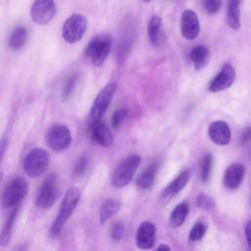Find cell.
<instances>
[{"label":"cell","instance_id":"obj_34","mask_svg":"<svg viewBox=\"0 0 251 251\" xmlns=\"http://www.w3.org/2000/svg\"><path fill=\"white\" fill-rule=\"evenodd\" d=\"M125 233V226L121 222H116L111 229V236L114 240H120Z\"/></svg>","mask_w":251,"mask_h":251},{"label":"cell","instance_id":"obj_10","mask_svg":"<svg viewBox=\"0 0 251 251\" xmlns=\"http://www.w3.org/2000/svg\"><path fill=\"white\" fill-rule=\"evenodd\" d=\"M57 12V7L54 0H34L30 16L34 23L38 25H46L54 18Z\"/></svg>","mask_w":251,"mask_h":251},{"label":"cell","instance_id":"obj_8","mask_svg":"<svg viewBox=\"0 0 251 251\" xmlns=\"http://www.w3.org/2000/svg\"><path fill=\"white\" fill-rule=\"evenodd\" d=\"M116 88H117V84L115 82H109L100 90L90 110V116L92 121L97 122L101 120V118L107 111L112 101Z\"/></svg>","mask_w":251,"mask_h":251},{"label":"cell","instance_id":"obj_16","mask_svg":"<svg viewBox=\"0 0 251 251\" xmlns=\"http://www.w3.org/2000/svg\"><path fill=\"white\" fill-rule=\"evenodd\" d=\"M245 168L240 163H233L227 167L224 176V183L228 189H236L243 180Z\"/></svg>","mask_w":251,"mask_h":251},{"label":"cell","instance_id":"obj_9","mask_svg":"<svg viewBox=\"0 0 251 251\" xmlns=\"http://www.w3.org/2000/svg\"><path fill=\"white\" fill-rule=\"evenodd\" d=\"M46 141L51 149L64 151L71 145L72 134L68 126L64 125H54L47 131Z\"/></svg>","mask_w":251,"mask_h":251},{"label":"cell","instance_id":"obj_32","mask_svg":"<svg viewBox=\"0 0 251 251\" xmlns=\"http://www.w3.org/2000/svg\"><path fill=\"white\" fill-rule=\"evenodd\" d=\"M196 202H197L199 207H201L202 209H205V210H211L215 206L214 200L210 196H208L206 194H203V193H201L197 196Z\"/></svg>","mask_w":251,"mask_h":251},{"label":"cell","instance_id":"obj_11","mask_svg":"<svg viewBox=\"0 0 251 251\" xmlns=\"http://www.w3.org/2000/svg\"><path fill=\"white\" fill-rule=\"evenodd\" d=\"M180 32L187 40L195 39L200 32V24L196 13L191 9H186L180 17Z\"/></svg>","mask_w":251,"mask_h":251},{"label":"cell","instance_id":"obj_37","mask_svg":"<svg viewBox=\"0 0 251 251\" xmlns=\"http://www.w3.org/2000/svg\"><path fill=\"white\" fill-rule=\"evenodd\" d=\"M157 251H171V249H170V247H169L168 245H166V244H161V245L158 247Z\"/></svg>","mask_w":251,"mask_h":251},{"label":"cell","instance_id":"obj_23","mask_svg":"<svg viewBox=\"0 0 251 251\" xmlns=\"http://www.w3.org/2000/svg\"><path fill=\"white\" fill-rule=\"evenodd\" d=\"M188 211H189V208L186 203H180L176 205L170 215V226L172 227H176L181 226L185 221Z\"/></svg>","mask_w":251,"mask_h":251},{"label":"cell","instance_id":"obj_38","mask_svg":"<svg viewBox=\"0 0 251 251\" xmlns=\"http://www.w3.org/2000/svg\"><path fill=\"white\" fill-rule=\"evenodd\" d=\"M143 1H145V2H150L151 0H143Z\"/></svg>","mask_w":251,"mask_h":251},{"label":"cell","instance_id":"obj_31","mask_svg":"<svg viewBox=\"0 0 251 251\" xmlns=\"http://www.w3.org/2000/svg\"><path fill=\"white\" fill-rule=\"evenodd\" d=\"M126 115H127V110L126 109L122 108V109H119V110L115 111L113 116H112V122H111L112 126L114 128L120 127L121 125L123 124L124 120L126 119Z\"/></svg>","mask_w":251,"mask_h":251},{"label":"cell","instance_id":"obj_3","mask_svg":"<svg viewBox=\"0 0 251 251\" xmlns=\"http://www.w3.org/2000/svg\"><path fill=\"white\" fill-rule=\"evenodd\" d=\"M49 153L42 148H33L24 160V170L30 177H37L43 175L48 169Z\"/></svg>","mask_w":251,"mask_h":251},{"label":"cell","instance_id":"obj_4","mask_svg":"<svg viewBox=\"0 0 251 251\" xmlns=\"http://www.w3.org/2000/svg\"><path fill=\"white\" fill-rule=\"evenodd\" d=\"M87 29V20L80 14H73L64 23L62 36L69 43L79 41Z\"/></svg>","mask_w":251,"mask_h":251},{"label":"cell","instance_id":"obj_5","mask_svg":"<svg viewBox=\"0 0 251 251\" xmlns=\"http://www.w3.org/2000/svg\"><path fill=\"white\" fill-rule=\"evenodd\" d=\"M59 195L60 188L57 176L55 175H50L39 187L35 198V204L43 209L49 208L54 204Z\"/></svg>","mask_w":251,"mask_h":251},{"label":"cell","instance_id":"obj_18","mask_svg":"<svg viewBox=\"0 0 251 251\" xmlns=\"http://www.w3.org/2000/svg\"><path fill=\"white\" fill-rule=\"evenodd\" d=\"M190 59L194 65L195 70H202L209 63L210 51L204 45L194 46L190 51Z\"/></svg>","mask_w":251,"mask_h":251},{"label":"cell","instance_id":"obj_17","mask_svg":"<svg viewBox=\"0 0 251 251\" xmlns=\"http://www.w3.org/2000/svg\"><path fill=\"white\" fill-rule=\"evenodd\" d=\"M190 176L189 170L182 171L174 180H172L162 191L161 198L163 200H169L178 193L188 182Z\"/></svg>","mask_w":251,"mask_h":251},{"label":"cell","instance_id":"obj_28","mask_svg":"<svg viewBox=\"0 0 251 251\" xmlns=\"http://www.w3.org/2000/svg\"><path fill=\"white\" fill-rule=\"evenodd\" d=\"M206 232V226L202 223H196L189 232V239L191 241H198L203 238Z\"/></svg>","mask_w":251,"mask_h":251},{"label":"cell","instance_id":"obj_12","mask_svg":"<svg viewBox=\"0 0 251 251\" xmlns=\"http://www.w3.org/2000/svg\"><path fill=\"white\" fill-rule=\"evenodd\" d=\"M235 79V71L229 64L223 66L218 75L211 80L209 84V91L220 92L230 87Z\"/></svg>","mask_w":251,"mask_h":251},{"label":"cell","instance_id":"obj_1","mask_svg":"<svg viewBox=\"0 0 251 251\" xmlns=\"http://www.w3.org/2000/svg\"><path fill=\"white\" fill-rule=\"evenodd\" d=\"M79 197H80V193L75 187H72L67 190L62 200L58 216L55 219L50 229V233L52 236H55L60 233L64 225L66 224V222L69 220V218L72 216L73 212L75 211L79 201Z\"/></svg>","mask_w":251,"mask_h":251},{"label":"cell","instance_id":"obj_24","mask_svg":"<svg viewBox=\"0 0 251 251\" xmlns=\"http://www.w3.org/2000/svg\"><path fill=\"white\" fill-rule=\"evenodd\" d=\"M120 207L121 203L117 199H108L103 202L100 208V223L105 224L109 218L120 210Z\"/></svg>","mask_w":251,"mask_h":251},{"label":"cell","instance_id":"obj_33","mask_svg":"<svg viewBox=\"0 0 251 251\" xmlns=\"http://www.w3.org/2000/svg\"><path fill=\"white\" fill-rule=\"evenodd\" d=\"M87 166H88V160L86 157H80L75 165V168H74V176H80L84 174L85 170L87 169Z\"/></svg>","mask_w":251,"mask_h":251},{"label":"cell","instance_id":"obj_2","mask_svg":"<svg viewBox=\"0 0 251 251\" xmlns=\"http://www.w3.org/2000/svg\"><path fill=\"white\" fill-rule=\"evenodd\" d=\"M112 46V38L109 34L94 36L84 49V56L95 66H101L106 61Z\"/></svg>","mask_w":251,"mask_h":251},{"label":"cell","instance_id":"obj_36","mask_svg":"<svg viewBox=\"0 0 251 251\" xmlns=\"http://www.w3.org/2000/svg\"><path fill=\"white\" fill-rule=\"evenodd\" d=\"M244 233H245V238H246L248 247L251 250V220L246 224Z\"/></svg>","mask_w":251,"mask_h":251},{"label":"cell","instance_id":"obj_26","mask_svg":"<svg viewBox=\"0 0 251 251\" xmlns=\"http://www.w3.org/2000/svg\"><path fill=\"white\" fill-rule=\"evenodd\" d=\"M213 167V157L211 154L207 153L203 156L201 163H200V176L202 181L206 182L209 180L211 172Z\"/></svg>","mask_w":251,"mask_h":251},{"label":"cell","instance_id":"obj_7","mask_svg":"<svg viewBox=\"0 0 251 251\" xmlns=\"http://www.w3.org/2000/svg\"><path fill=\"white\" fill-rule=\"evenodd\" d=\"M27 183L22 177H15L9 181L3 191V204L6 207H16L27 192Z\"/></svg>","mask_w":251,"mask_h":251},{"label":"cell","instance_id":"obj_25","mask_svg":"<svg viewBox=\"0 0 251 251\" xmlns=\"http://www.w3.org/2000/svg\"><path fill=\"white\" fill-rule=\"evenodd\" d=\"M123 35L124 36L122 37V40L119 45L118 53H117L120 61H123L126 59L127 53L130 50L131 44H132V31L131 30H128V29L126 30Z\"/></svg>","mask_w":251,"mask_h":251},{"label":"cell","instance_id":"obj_6","mask_svg":"<svg viewBox=\"0 0 251 251\" xmlns=\"http://www.w3.org/2000/svg\"><path fill=\"white\" fill-rule=\"evenodd\" d=\"M140 157L138 155H130L124 160L115 170L112 176V183L116 187L126 186L130 182L132 176L138 168Z\"/></svg>","mask_w":251,"mask_h":251},{"label":"cell","instance_id":"obj_27","mask_svg":"<svg viewBox=\"0 0 251 251\" xmlns=\"http://www.w3.org/2000/svg\"><path fill=\"white\" fill-rule=\"evenodd\" d=\"M76 81H77V76L75 75H72L66 78V80L63 83V87H62V100L63 101L68 100L72 96L73 92L75 91Z\"/></svg>","mask_w":251,"mask_h":251},{"label":"cell","instance_id":"obj_15","mask_svg":"<svg viewBox=\"0 0 251 251\" xmlns=\"http://www.w3.org/2000/svg\"><path fill=\"white\" fill-rule=\"evenodd\" d=\"M155 226L150 222L142 223L136 233V245L140 249H151L155 242Z\"/></svg>","mask_w":251,"mask_h":251},{"label":"cell","instance_id":"obj_29","mask_svg":"<svg viewBox=\"0 0 251 251\" xmlns=\"http://www.w3.org/2000/svg\"><path fill=\"white\" fill-rule=\"evenodd\" d=\"M19 206V205H18ZM18 206L14 207V210L12 212V214L10 215L4 228H3V231H2V242L5 243L8 239H9V236H10V233H11V229H12V226H13V223H14V220L16 218V215H17V211H18Z\"/></svg>","mask_w":251,"mask_h":251},{"label":"cell","instance_id":"obj_19","mask_svg":"<svg viewBox=\"0 0 251 251\" xmlns=\"http://www.w3.org/2000/svg\"><path fill=\"white\" fill-rule=\"evenodd\" d=\"M240 2L241 0H227L226 23L232 29H238L240 24Z\"/></svg>","mask_w":251,"mask_h":251},{"label":"cell","instance_id":"obj_20","mask_svg":"<svg viewBox=\"0 0 251 251\" xmlns=\"http://www.w3.org/2000/svg\"><path fill=\"white\" fill-rule=\"evenodd\" d=\"M147 34L152 44L155 46L162 42V19L159 16H153L147 26Z\"/></svg>","mask_w":251,"mask_h":251},{"label":"cell","instance_id":"obj_14","mask_svg":"<svg viewBox=\"0 0 251 251\" xmlns=\"http://www.w3.org/2000/svg\"><path fill=\"white\" fill-rule=\"evenodd\" d=\"M89 132L91 138L99 145L103 147H110L113 144L114 136L106 124L100 121H92Z\"/></svg>","mask_w":251,"mask_h":251},{"label":"cell","instance_id":"obj_22","mask_svg":"<svg viewBox=\"0 0 251 251\" xmlns=\"http://www.w3.org/2000/svg\"><path fill=\"white\" fill-rule=\"evenodd\" d=\"M27 40V30L24 26H18L13 30L9 38V46L13 50H19L24 47Z\"/></svg>","mask_w":251,"mask_h":251},{"label":"cell","instance_id":"obj_30","mask_svg":"<svg viewBox=\"0 0 251 251\" xmlns=\"http://www.w3.org/2000/svg\"><path fill=\"white\" fill-rule=\"evenodd\" d=\"M203 7L208 14H217L222 8V0H202Z\"/></svg>","mask_w":251,"mask_h":251},{"label":"cell","instance_id":"obj_13","mask_svg":"<svg viewBox=\"0 0 251 251\" xmlns=\"http://www.w3.org/2000/svg\"><path fill=\"white\" fill-rule=\"evenodd\" d=\"M210 139L218 145H226L230 141L231 132L228 125L224 121H215L208 127Z\"/></svg>","mask_w":251,"mask_h":251},{"label":"cell","instance_id":"obj_21","mask_svg":"<svg viewBox=\"0 0 251 251\" xmlns=\"http://www.w3.org/2000/svg\"><path fill=\"white\" fill-rule=\"evenodd\" d=\"M156 171H157V164H151L146 169H144L136 178L137 186L142 189L150 188L154 182Z\"/></svg>","mask_w":251,"mask_h":251},{"label":"cell","instance_id":"obj_35","mask_svg":"<svg viewBox=\"0 0 251 251\" xmlns=\"http://www.w3.org/2000/svg\"><path fill=\"white\" fill-rule=\"evenodd\" d=\"M240 142L241 144L245 145L251 142V126L245 128L241 134V138H240Z\"/></svg>","mask_w":251,"mask_h":251}]
</instances>
